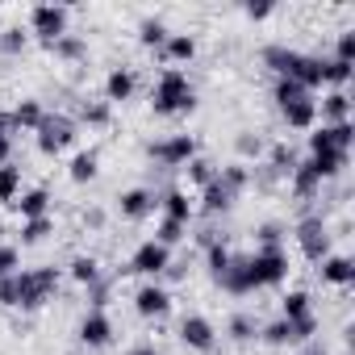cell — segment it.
I'll list each match as a JSON object with an SVG mask.
<instances>
[{"mask_svg": "<svg viewBox=\"0 0 355 355\" xmlns=\"http://www.w3.org/2000/svg\"><path fill=\"white\" fill-rule=\"evenodd\" d=\"M184 234H189V226H180V222H167V218H159V226H155V243H163V247L184 243Z\"/></svg>", "mask_w": 355, "mask_h": 355, "instance_id": "obj_45", "label": "cell"}, {"mask_svg": "<svg viewBox=\"0 0 355 355\" xmlns=\"http://www.w3.org/2000/svg\"><path fill=\"white\" fill-rule=\"evenodd\" d=\"M293 326V347H301V343H309L313 334H318V318L313 313H305V318H297V322H288Z\"/></svg>", "mask_w": 355, "mask_h": 355, "instance_id": "obj_47", "label": "cell"}, {"mask_svg": "<svg viewBox=\"0 0 355 355\" xmlns=\"http://www.w3.org/2000/svg\"><path fill=\"white\" fill-rule=\"evenodd\" d=\"M322 63H326V55H309V51L280 46V42L263 51V67H268L276 80H297V84L309 88V92L322 88Z\"/></svg>", "mask_w": 355, "mask_h": 355, "instance_id": "obj_2", "label": "cell"}, {"mask_svg": "<svg viewBox=\"0 0 355 355\" xmlns=\"http://www.w3.org/2000/svg\"><path fill=\"white\" fill-rule=\"evenodd\" d=\"M301 163V155H297V146L293 142H272L268 150H263V167L276 175V180H288V171Z\"/></svg>", "mask_w": 355, "mask_h": 355, "instance_id": "obj_18", "label": "cell"}, {"mask_svg": "<svg viewBox=\"0 0 355 355\" xmlns=\"http://www.w3.org/2000/svg\"><path fill=\"white\" fill-rule=\"evenodd\" d=\"M234 150H239V163H247V159H259V155L268 150V142H263L259 134H251V130H243V134L234 138Z\"/></svg>", "mask_w": 355, "mask_h": 355, "instance_id": "obj_42", "label": "cell"}, {"mask_svg": "<svg viewBox=\"0 0 355 355\" xmlns=\"http://www.w3.org/2000/svg\"><path fill=\"white\" fill-rule=\"evenodd\" d=\"M247 280H251V293L284 284L288 280V251L284 247H255L247 255Z\"/></svg>", "mask_w": 355, "mask_h": 355, "instance_id": "obj_4", "label": "cell"}, {"mask_svg": "<svg viewBox=\"0 0 355 355\" xmlns=\"http://www.w3.org/2000/svg\"><path fill=\"white\" fill-rule=\"evenodd\" d=\"M234 201H239V197H234V193H230V189L218 180V175H214V180L201 189V209H205L209 218H218V214H230V209H234Z\"/></svg>", "mask_w": 355, "mask_h": 355, "instance_id": "obj_22", "label": "cell"}, {"mask_svg": "<svg viewBox=\"0 0 355 355\" xmlns=\"http://www.w3.org/2000/svg\"><path fill=\"white\" fill-rule=\"evenodd\" d=\"M313 92L309 88H301L297 80H276L272 84V101H276V109H288V105H297V101H309Z\"/></svg>", "mask_w": 355, "mask_h": 355, "instance_id": "obj_34", "label": "cell"}, {"mask_svg": "<svg viewBox=\"0 0 355 355\" xmlns=\"http://www.w3.org/2000/svg\"><path fill=\"white\" fill-rule=\"evenodd\" d=\"M134 92H138V71L134 67H113L105 76V101L109 105H125V101H134Z\"/></svg>", "mask_w": 355, "mask_h": 355, "instance_id": "obj_15", "label": "cell"}, {"mask_svg": "<svg viewBox=\"0 0 355 355\" xmlns=\"http://www.w3.org/2000/svg\"><path fill=\"white\" fill-rule=\"evenodd\" d=\"M42 117H46V109H42V101H34V96H26V101H17L13 109H9V121H13V134L17 130H38L42 125Z\"/></svg>", "mask_w": 355, "mask_h": 355, "instance_id": "obj_25", "label": "cell"}, {"mask_svg": "<svg viewBox=\"0 0 355 355\" xmlns=\"http://www.w3.org/2000/svg\"><path fill=\"white\" fill-rule=\"evenodd\" d=\"M13 209L21 214V222H34V218H51V193H46V189H26V193L13 201Z\"/></svg>", "mask_w": 355, "mask_h": 355, "instance_id": "obj_26", "label": "cell"}, {"mask_svg": "<svg viewBox=\"0 0 355 355\" xmlns=\"http://www.w3.org/2000/svg\"><path fill=\"white\" fill-rule=\"evenodd\" d=\"M0 138H13V121H9L5 109H0Z\"/></svg>", "mask_w": 355, "mask_h": 355, "instance_id": "obj_51", "label": "cell"}, {"mask_svg": "<svg viewBox=\"0 0 355 355\" xmlns=\"http://www.w3.org/2000/svg\"><path fill=\"white\" fill-rule=\"evenodd\" d=\"M13 272H21V255H17V247L0 243V280H5V276H13Z\"/></svg>", "mask_w": 355, "mask_h": 355, "instance_id": "obj_48", "label": "cell"}, {"mask_svg": "<svg viewBox=\"0 0 355 355\" xmlns=\"http://www.w3.org/2000/svg\"><path fill=\"white\" fill-rule=\"evenodd\" d=\"M318 117H322V125L351 121V92H347V88H330V92L318 101Z\"/></svg>", "mask_w": 355, "mask_h": 355, "instance_id": "obj_19", "label": "cell"}, {"mask_svg": "<svg viewBox=\"0 0 355 355\" xmlns=\"http://www.w3.org/2000/svg\"><path fill=\"white\" fill-rule=\"evenodd\" d=\"M76 134H80L76 117H67V113H46L42 125L34 130V142H38L42 155H63V150L76 142Z\"/></svg>", "mask_w": 355, "mask_h": 355, "instance_id": "obj_5", "label": "cell"}, {"mask_svg": "<svg viewBox=\"0 0 355 355\" xmlns=\"http://www.w3.org/2000/svg\"><path fill=\"white\" fill-rule=\"evenodd\" d=\"M146 155L159 163V167H184L193 155H201V146H197V138L193 134H167V138H159V142H150L146 146Z\"/></svg>", "mask_w": 355, "mask_h": 355, "instance_id": "obj_8", "label": "cell"}, {"mask_svg": "<svg viewBox=\"0 0 355 355\" xmlns=\"http://www.w3.org/2000/svg\"><path fill=\"white\" fill-rule=\"evenodd\" d=\"M51 234H55V218H34V222H21V230H17L21 247H38V243H46Z\"/></svg>", "mask_w": 355, "mask_h": 355, "instance_id": "obj_35", "label": "cell"}, {"mask_svg": "<svg viewBox=\"0 0 355 355\" xmlns=\"http://www.w3.org/2000/svg\"><path fill=\"white\" fill-rule=\"evenodd\" d=\"M226 334H230L234 343H255V338H259V318H255V313H234V318L226 322Z\"/></svg>", "mask_w": 355, "mask_h": 355, "instance_id": "obj_36", "label": "cell"}, {"mask_svg": "<svg viewBox=\"0 0 355 355\" xmlns=\"http://www.w3.org/2000/svg\"><path fill=\"white\" fill-rule=\"evenodd\" d=\"M150 109L159 117H175V113H193L197 109V88L189 80V71L180 67H163L155 88H150Z\"/></svg>", "mask_w": 355, "mask_h": 355, "instance_id": "obj_3", "label": "cell"}, {"mask_svg": "<svg viewBox=\"0 0 355 355\" xmlns=\"http://www.w3.org/2000/svg\"><path fill=\"white\" fill-rule=\"evenodd\" d=\"M184 175H189V184H197V189H205L209 180H214V175H218V163L214 159H205V155H193L184 167H180Z\"/></svg>", "mask_w": 355, "mask_h": 355, "instance_id": "obj_33", "label": "cell"}, {"mask_svg": "<svg viewBox=\"0 0 355 355\" xmlns=\"http://www.w3.org/2000/svg\"><path fill=\"white\" fill-rule=\"evenodd\" d=\"M167 268H171V247H163V243L146 239V243H138V247H134V255H130V263H125L121 272H134V276L159 280Z\"/></svg>", "mask_w": 355, "mask_h": 355, "instance_id": "obj_9", "label": "cell"}, {"mask_svg": "<svg viewBox=\"0 0 355 355\" xmlns=\"http://www.w3.org/2000/svg\"><path fill=\"white\" fill-rule=\"evenodd\" d=\"M55 59H63V63H80V59H88V38L84 34H63V38H55L51 46H46Z\"/></svg>", "mask_w": 355, "mask_h": 355, "instance_id": "obj_27", "label": "cell"}, {"mask_svg": "<svg viewBox=\"0 0 355 355\" xmlns=\"http://www.w3.org/2000/svg\"><path fill=\"white\" fill-rule=\"evenodd\" d=\"M159 209H163L167 222H180V226H189L193 214H197V205H193V197H189L184 189H167V193H159Z\"/></svg>", "mask_w": 355, "mask_h": 355, "instance_id": "obj_16", "label": "cell"}, {"mask_svg": "<svg viewBox=\"0 0 355 355\" xmlns=\"http://www.w3.org/2000/svg\"><path fill=\"white\" fill-rule=\"evenodd\" d=\"M297 355H326L322 347H305V351H297Z\"/></svg>", "mask_w": 355, "mask_h": 355, "instance_id": "obj_54", "label": "cell"}, {"mask_svg": "<svg viewBox=\"0 0 355 355\" xmlns=\"http://www.w3.org/2000/svg\"><path fill=\"white\" fill-rule=\"evenodd\" d=\"M159 59L163 63H171V67H180V63H193L197 59V38L193 34H167V42H163V51H159Z\"/></svg>", "mask_w": 355, "mask_h": 355, "instance_id": "obj_20", "label": "cell"}, {"mask_svg": "<svg viewBox=\"0 0 355 355\" xmlns=\"http://www.w3.org/2000/svg\"><path fill=\"white\" fill-rule=\"evenodd\" d=\"M284 234H288L284 222H259L255 226V247H284Z\"/></svg>", "mask_w": 355, "mask_h": 355, "instance_id": "obj_43", "label": "cell"}, {"mask_svg": "<svg viewBox=\"0 0 355 355\" xmlns=\"http://www.w3.org/2000/svg\"><path fill=\"white\" fill-rule=\"evenodd\" d=\"M230 259H234V251L222 243V239H214V243H205V268H209V276L218 280L226 268H230Z\"/></svg>", "mask_w": 355, "mask_h": 355, "instance_id": "obj_37", "label": "cell"}, {"mask_svg": "<svg viewBox=\"0 0 355 355\" xmlns=\"http://www.w3.org/2000/svg\"><path fill=\"white\" fill-rule=\"evenodd\" d=\"M280 117H284L288 130H313V125H318V101H313V96H309V101H297V105L280 109Z\"/></svg>", "mask_w": 355, "mask_h": 355, "instance_id": "obj_28", "label": "cell"}, {"mask_svg": "<svg viewBox=\"0 0 355 355\" xmlns=\"http://www.w3.org/2000/svg\"><path fill=\"white\" fill-rule=\"evenodd\" d=\"M167 34H171V30H167V26H163L159 17H146V21L138 26V42H142V46H150V51H163Z\"/></svg>", "mask_w": 355, "mask_h": 355, "instance_id": "obj_41", "label": "cell"}, {"mask_svg": "<svg viewBox=\"0 0 355 355\" xmlns=\"http://www.w3.org/2000/svg\"><path fill=\"white\" fill-rule=\"evenodd\" d=\"M17 197H21V167L17 163H5V167H0V201L13 205Z\"/></svg>", "mask_w": 355, "mask_h": 355, "instance_id": "obj_39", "label": "cell"}, {"mask_svg": "<svg viewBox=\"0 0 355 355\" xmlns=\"http://www.w3.org/2000/svg\"><path fill=\"white\" fill-rule=\"evenodd\" d=\"M13 163V138H0V167Z\"/></svg>", "mask_w": 355, "mask_h": 355, "instance_id": "obj_50", "label": "cell"}, {"mask_svg": "<svg viewBox=\"0 0 355 355\" xmlns=\"http://www.w3.org/2000/svg\"><path fill=\"white\" fill-rule=\"evenodd\" d=\"M67 26H71V9L67 5H34L30 9V38H38L42 46L63 38Z\"/></svg>", "mask_w": 355, "mask_h": 355, "instance_id": "obj_7", "label": "cell"}, {"mask_svg": "<svg viewBox=\"0 0 355 355\" xmlns=\"http://www.w3.org/2000/svg\"><path fill=\"white\" fill-rule=\"evenodd\" d=\"M218 288L230 297H251V280H247V255H234L230 268L218 276Z\"/></svg>", "mask_w": 355, "mask_h": 355, "instance_id": "obj_24", "label": "cell"}, {"mask_svg": "<svg viewBox=\"0 0 355 355\" xmlns=\"http://www.w3.org/2000/svg\"><path fill=\"white\" fill-rule=\"evenodd\" d=\"M130 355H163V351H159V347H155V343H142V347H134V351H130Z\"/></svg>", "mask_w": 355, "mask_h": 355, "instance_id": "obj_53", "label": "cell"}, {"mask_svg": "<svg viewBox=\"0 0 355 355\" xmlns=\"http://www.w3.org/2000/svg\"><path fill=\"white\" fill-rule=\"evenodd\" d=\"M159 209V193H150V189H125L121 197H117V214L125 218V222H142V218H150Z\"/></svg>", "mask_w": 355, "mask_h": 355, "instance_id": "obj_14", "label": "cell"}, {"mask_svg": "<svg viewBox=\"0 0 355 355\" xmlns=\"http://www.w3.org/2000/svg\"><path fill=\"white\" fill-rule=\"evenodd\" d=\"M134 313L146 318V322L167 318V313H171V293H167L159 280H142V284L134 288Z\"/></svg>", "mask_w": 355, "mask_h": 355, "instance_id": "obj_11", "label": "cell"}, {"mask_svg": "<svg viewBox=\"0 0 355 355\" xmlns=\"http://www.w3.org/2000/svg\"><path fill=\"white\" fill-rule=\"evenodd\" d=\"M318 276H322V284H334V288H347L351 280H355V259L351 255H326L322 263H318Z\"/></svg>", "mask_w": 355, "mask_h": 355, "instance_id": "obj_17", "label": "cell"}, {"mask_svg": "<svg viewBox=\"0 0 355 355\" xmlns=\"http://www.w3.org/2000/svg\"><path fill=\"white\" fill-rule=\"evenodd\" d=\"M355 76V63H338V59H326L322 63V84L326 88H347Z\"/></svg>", "mask_w": 355, "mask_h": 355, "instance_id": "obj_40", "label": "cell"}, {"mask_svg": "<svg viewBox=\"0 0 355 355\" xmlns=\"http://www.w3.org/2000/svg\"><path fill=\"white\" fill-rule=\"evenodd\" d=\"M55 293H59V268H46V263L42 268H21V272H13V276L0 280V305H5V309L34 313Z\"/></svg>", "mask_w": 355, "mask_h": 355, "instance_id": "obj_1", "label": "cell"}, {"mask_svg": "<svg viewBox=\"0 0 355 355\" xmlns=\"http://www.w3.org/2000/svg\"><path fill=\"white\" fill-rule=\"evenodd\" d=\"M351 146H355V121H334V125L309 130V155H330V150L351 155Z\"/></svg>", "mask_w": 355, "mask_h": 355, "instance_id": "obj_10", "label": "cell"}, {"mask_svg": "<svg viewBox=\"0 0 355 355\" xmlns=\"http://www.w3.org/2000/svg\"><path fill=\"white\" fill-rule=\"evenodd\" d=\"M305 313H313V297H309L305 288H288V293L280 297V318H284V322H297V318H305Z\"/></svg>", "mask_w": 355, "mask_h": 355, "instance_id": "obj_31", "label": "cell"}, {"mask_svg": "<svg viewBox=\"0 0 355 355\" xmlns=\"http://www.w3.org/2000/svg\"><path fill=\"white\" fill-rule=\"evenodd\" d=\"M288 193H293L297 201H313V197H322V180L313 175V167H309L305 159L288 171Z\"/></svg>", "mask_w": 355, "mask_h": 355, "instance_id": "obj_21", "label": "cell"}, {"mask_svg": "<svg viewBox=\"0 0 355 355\" xmlns=\"http://www.w3.org/2000/svg\"><path fill=\"white\" fill-rule=\"evenodd\" d=\"M84 222H88L92 230H101V226H105V214H101V209H92V214H84Z\"/></svg>", "mask_w": 355, "mask_h": 355, "instance_id": "obj_52", "label": "cell"}, {"mask_svg": "<svg viewBox=\"0 0 355 355\" xmlns=\"http://www.w3.org/2000/svg\"><path fill=\"white\" fill-rule=\"evenodd\" d=\"M218 180H222V184H226V189H230L234 197H243V193L251 189V167L234 159V163H226V167H218Z\"/></svg>", "mask_w": 355, "mask_h": 355, "instance_id": "obj_32", "label": "cell"}, {"mask_svg": "<svg viewBox=\"0 0 355 355\" xmlns=\"http://www.w3.org/2000/svg\"><path fill=\"white\" fill-rule=\"evenodd\" d=\"M113 121V105L109 101H84L80 113H76V125H92V130H105Z\"/></svg>", "mask_w": 355, "mask_h": 355, "instance_id": "obj_29", "label": "cell"}, {"mask_svg": "<svg viewBox=\"0 0 355 355\" xmlns=\"http://www.w3.org/2000/svg\"><path fill=\"white\" fill-rule=\"evenodd\" d=\"M180 343H184L189 351L209 355V351L218 347V326H214L205 313H184V318H180Z\"/></svg>", "mask_w": 355, "mask_h": 355, "instance_id": "obj_12", "label": "cell"}, {"mask_svg": "<svg viewBox=\"0 0 355 355\" xmlns=\"http://www.w3.org/2000/svg\"><path fill=\"white\" fill-rule=\"evenodd\" d=\"M293 234H297V247H301V255H305L309 263H322V259L330 255V226H326L322 214H305V218L293 226Z\"/></svg>", "mask_w": 355, "mask_h": 355, "instance_id": "obj_6", "label": "cell"}, {"mask_svg": "<svg viewBox=\"0 0 355 355\" xmlns=\"http://www.w3.org/2000/svg\"><path fill=\"white\" fill-rule=\"evenodd\" d=\"M113 318L105 313V309H88L84 318H80V326H76V338L88 347V351H101V347H109L113 343Z\"/></svg>", "mask_w": 355, "mask_h": 355, "instance_id": "obj_13", "label": "cell"}, {"mask_svg": "<svg viewBox=\"0 0 355 355\" xmlns=\"http://www.w3.org/2000/svg\"><path fill=\"white\" fill-rule=\"evenodd\" d=\"M67 276H71L80 288H92V284L101 280V259H96V255H76V259L67 263Z\"/></svg>", "mask_w": 355, "mask_h": 355, "instance_id": "obj_30", "label": "cell"}, {"mask_svg": "<svg viewBox=\"0 0 355 355\" xmlns=\"http://www.w3.org/2000/svg\"><path fill=\"white\" fill-rule=\"evenodd\" d=\"M330 59H338V63H355V30L347 26V30H338V38H334V55Z\"/></svg>", "mask_w": 355, "mask_h": 355, "instance_id": "obj_46", "label": "cell"}, {"mask_svg": "<svg viewBox=\"0 0 355 355\" xmlns=\"http://www.w3.org/2000/svg\"><path fill=\"white\" fill-rule=\"evenodd\" d=\"M26 46H30V30H21V26H9L0 34V55H21Z\"/></svg>", "mask_w": 355, "mask_h": 355, "instance_id": "obj_44", "label": "cell"}, {"mask_svg": "<svg viewBox=\"0 0 355 355\" xmlns=\"http://www.w3.org/2000/svg\"><path fill=\"white\" fill-rule=\"evenodd\" d=\"M243 13H247V21H268L276 13V5H247Z\"/></svg>", "mask_w": 355, "mask_h": 355, "instance_id": "obj_49", "label": "cell"}, {"mask_svg": "<svg viewBox=\"0 0 355 355\" xmlns=\"http://www.w3.org/2000/svg\"><path fill=\"white\" fill-rule=\"evenodd\" d=\"M96 171H101V150H96V146L76 150V155H71V163H67L71 184H92V180H96Z\"/></svg>", "mask_w": 355, "mask_h": 355, "instance_id": "obj_23", "label": "cell"}, {"mask_svg": "<svg viewBox=\"0 0 355 355\" xmlns=\"http://www.w3.org/2000/svg\"><path fill=\"white\" fill-rule=\"evenodd\" d=\"M259 338L268 347H293V326L284 318H272V322H259Z\"/></svg>", "mask_w": 355, "mask_h": 355, "instance_id": "obj_38", "label": "cell"}]
</instances>
